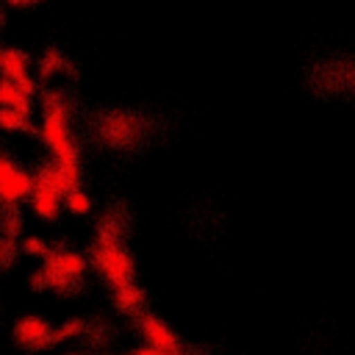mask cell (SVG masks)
<instances>
[{
	"instance_id": "cell-1",
	"label": "cell",
	"mask_w": 355,
	"mask_h": 355,
	"mask_svg": "<svg viewBox=\"0 0 355 355\" xmlns=\"http://www.w3.org/2000/svg\"><path fill=\"white\" fill-rule=\"evenodd\" d=\"M42 103V122L36 128V139L47 147L50 158L64 166H80V147L69 119V100L64 89H44L39 94Z\"/></svg>"
},
{
	"instance_id": "cell-2",
	"label": "cell",
	"mask_w": 355,
	"mask_h": 355,
	"mask_svg": "<svg viewBox=\"0 0 355 355\" xmlns=\"http://www.w3.org/2000/svg\"><path fill=\"white\" fill-rule=\"evenodd\" d=\"M89 272V261L86 255H80L78 250H53L50 258L36 269L33 275V288H50L58 294H69L75 288H80L83 275Z\"/></svg>"
},
{
	"instance_id": "cell-3",
	"label": "cell",
	"mask_w": 355,
	"mask_h": 355,
	"mask_svg": "<svg viewBox=\"0 0 355 355\" xmlns=\"http://www.w3.org/2000/svg\"><path fill=\"white\" fill-rule=\"evenodd\" d=\"M89 261H92V269L103 277V283H105L111 291L136 280L133 255H130V250L125 247L122 239H97V236H94Z\"/></svg>"
},
{
	"instance_id": "cell-4",
	"label": "cell",
	"mask_w": 355,
	"mask_h": 355,
	"mask_svg": "<svg viewBox=\"0 0 355 355\" xmlns=\"http://www.w3.org/2000/svg\"><path fill=\"white\" fill-rule=\"evenodd\" d=\"M36 189V172H31L22 161H17L8 150L0 158V197L3 205H22L31 200Z\"/></svg>"
},
{
	"instance_id": "cell-5",
	"label": "cell",
	"mask_w": 355,
	"mask_h": 355,
	"mask_svg": "<svg viewBox=\"0 0 355 355\" xmlns=\"http://www.w3.org/2000/svg\"><path fill=\"white\" fill-rule=\"evenodd\" d=\"M11 338H14L22 349H28V352L50 349V347L58 344V338H55V324H53L50 319L39 316V313H25V316H19V319L14 322V327H11Z\"/></svg>"
},
{
	"instance_id": "cell-6",
	"label": "cell",
	"mask_w": 355,
	"mask_h": 355,
	"mask_svg": "<svg viewBox=\"0 0 355 355\" xmlns=\"http://www.w3.org/2000/svg\"><path fill=\"white\" fill-rule=\"evenodd\" d=\"M139 336L144 341V347H153L164 355H183V344L180 338L172 333V327L155 316V313H141L139 316Z\"/></svg>"
},
{
	"instance_id": "cell-7",
	"label": "cell",
	"mask_w": 355,
	"mask_h": 355,
	"mask_svg": "<svg viewBox=\"0 0 355 355\" xmlns=\"http://www.w3.org/2000/svg\"><path fill=\"white\" fill-rule=\"evenodd\" d=\"M97 136H100L108 147H128V144L139 136V122H136L133 114L114 111V114L100 116V122H97Z\"/></svg>"
},
{
	"instance_id": "cell-8",
	"label": "cell",
	"mask_w": 355,
	"mask_h": 355,
	"mask_svg": "<svg viewBox=\"0 0 355 355\" xmlns=\"http://www.w3.org/2000/svg\"><path fill=\"white\" fill-rule=\"evenodd\" d=\"M28 205H31V211H33L36 219H42V222H55L58 214H61V208H64V194L36 180V189H33Z\"/></svg>"
},
{
	"instance_id": "cell-9",
	"label": "cell",
	"mask_w": 355,
	"mask_h": 355,
	"mask_svg": "<svg viewBox=\"0 0 355 355\" xmlns=\"http://www.w3.org/2000/svg\"><path fill=\"white\" fill-rule=\"evenodd\" d=\"M111 300H114V308L122 313V316H141V311H144V305H147V297H144V291H141V286L133 280V283H128V286H119V288H114L111 291Z\"/></svg>"
},
{
	"instance_id": "cell-10",
	"label": "cell",
	"mask_w": 355,
	"mask_h": 355,
	"mask_svg": "<svg viewBox=\"0 0 355 355\" xmlns=\"http://www.w3.org/2000/svg\"><path fill=\"white\" fill-rule=\"evenodd\" d=\"M0 69L3 78H25L31 75V55L19 47H6L0 55Z\"/></svg>"
},
{
	"instance_id": "cell-11",
	"label": "cell",
	"mask_w": 355,
	"mask_h": 355,
	"mask_svg": "<svg viewBox=\"0 0 355 355\" xmlns=\"http://www.w3.org/2000/svg\"><path fill=\"white\" fill-rule=\"evenodd\" d=\"M31 116H33V114H25V111H17V108H3V111H0V125H3L8 133L33 130Z\"/></svg>"
},
{
	"instance_id": "cell-12",
	"label": "cell",
	"mask_w": 355,
	"mask_h": 355,
	"mask_svg": "<svg viewBox=\"0 0 355 355\" xmlns=\"http://www.w3.org/2000/svg\"><path fill=\"white\" fill-rule=\"evenodd\" d=\"M61 72H67V58H64L58 50H47V53L39 58V75H42L44 80H50V78H55V75H61Z\"/></svg>"
},
{
	"instance_id": "cell-13",
	"label": "cell",
	"mask_w": 355,
	"mask_h": 355,
	"mask_svg": "<svg viewBox=\"0 0 355 355\" xmlns=\"http://www.w3.org/2000/svg\"><path fill=\"white\" fill-rule=\"evenodd\" d=\"M64 208L69 211V214H75V216H83V214H89L92 211V197H89V191L80 186V189H72L67 197H64Z\"/></svg>"
},
{
	"instance_id": "cell-14",
	"label": "cell",
	"mask_w": 355,
	"mask_h": 355,
	"mask_svg": "<svg viewBox=\"0 0 355 355\" xmlns=\"http://www.w3.org/2000/svg\"><path fill=\"white\" fill-rule=\"evenodd\" d=\"M22 233V208L19 205H3V236L19 239Z\"/></svg>"
},
{
	"instance_id": "cell-15",
	"label": "cell",
	"mask_w": 355,
	"mask_h": 355,
	"mask_svg": "<svg viewBox=\"0 0 355 355\" xmlns=\"http://www.w3.org/2000/svg\"><path fill=\"white\" fill-rule=\"evenodd\" d=\"M19 252H25V255H33V258H42V261H47L50 258V247L39 239V236H28V239H22L19 241Z\"/></svg>"
},
{
	"instance_id": "cell-16",
	"label": "cell",
	"mask_w": 355,
	"mask_h": 355,
	"mask_svg": "<svg viewBox=\"0 0 355 355\" xmlns=\"http://www.w3.org/2000/svg\"><path fill=\"white\" fill-rule=\"evenodd\" d=\"M80 333H86V322H83V319H69V322H64V324L55 327L58 344H64V341H69V338H78Z\"/></svg>"
},
{
	"instance_id": "cell-17",
	"label": "cell",
	"mask_w": 355,
	"mask_h": 355,
	"mask_svg": "<svg viewBox=\"0 0 355 355\" xmlns=\"http://www.w3.org/2000/svg\"><path fill=\"white\" fill-rule=\"evenodd\" d=\"M17 239H6L3 236V266H11L14 263V255H17Z\"/></svg>"
},
{
	"instance_id": "cell-18",
	"label": "cell",
	"mask_w": 355,
	"mask_h": 355,
	"mask_svg": "<svg viewBox=\"0 0 355 355\" xmlns=\"http://www.w3.org/2000/svg\"><path fill=\"white\" fill-rule=\"evenodd\" d=\"M11 6H33V3H39V0H8Z\"/></svg>"
},
{
	"instance_id": "cell-19",
	"label": "cell",
	"mask_w": 355,
	"mask_h": 355,
	"mask_svg": "<svg viewBox=\"0 0 355 355\" xmlns=\"http://www.w3.org/2000/svg\"><path fill=\"white\" fill-rule=\"evenodd\" d=\"M69 355H80V352H69Z\"/></svg>"
}]
</instances>
